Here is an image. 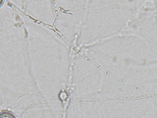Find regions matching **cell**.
<instances>
[{"instance_id": "1", "label": "cell", "mask_w": 157, "mask_h": 118, "mask_svg": "<svg viewBox=\"0 0 157 118\" xmlns=\"http://www.w3.org/2000/svg\"><path fill=\"white\" fill-rule=\"evenodd\" d=\"M0 118H16V117L12 112H10L5 111L1 113Z\"/></svg>"}]
</instances>
